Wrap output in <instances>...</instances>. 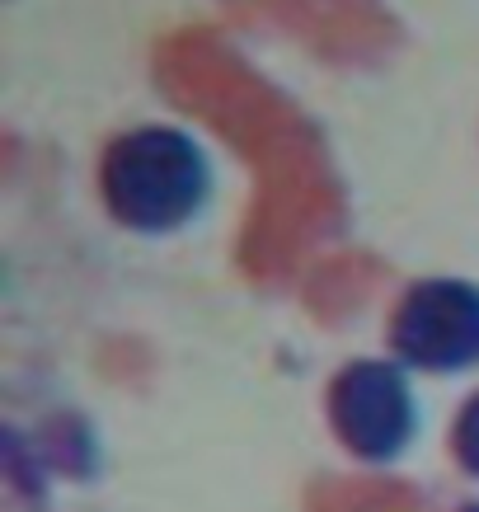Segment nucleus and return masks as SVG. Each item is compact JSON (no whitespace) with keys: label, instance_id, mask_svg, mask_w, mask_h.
<instances>
[{"label":"nucleus","instance_id":"nucleus-1","mask_svg":"<svg viewBox=\"0 0 479 512\" xmlns=\"http://www.w3.org/2000/svg\"><path fill=\"white\" fill-rule=\"evenodd\" d=\"M217 198V160L188 127L137 123L99 156V202L123 231L165 240L188 231Z\"/></svg>","mask_w":479,"mask_h":512},{"label":"nucleus","instance_id":"nucleus-2","mask_svg":"<svg viewBox=\"0 0 479 512\" xmlns=\"http://www.w3.org/2000/svg\"><path fill=\"white\" fill-rule=\"evenodd\" d=\"M329 433L362 466H395L423 433V404L414 376L395 357L343 362L325 395Z\"/></svg>","mask_w":479,"mask_h":512},{"label":"nucleus","instance_id":"nucleus-3","mask_svg":"<svg viewBox=\"0 0 479 512\" xmlns=\"http://www.w3.org/2000/svg\"><path fill=\"white\" fill-rule=\"evenodd\" d=\"M390 357L409 372L461 376L479 367V282L456 273L409 282L390 311Z\"/></svg>","mask_w":479,"mask_h":512},{"label":"nucleus","instance_id":"nucleus-4","mask_svg":"<svg viewBox=\"0 0 479 512\" xmlns=\"http://www.w3.org/2000/svg\"><path fill=\"white\" fill-rule=\"evenodd\" d=\"M451 461L461 466V475L479 480V390H470L456 409L451 423Z\"/></svg>","mask_w":479,"mask_h":512},{"label":"nucleus","instance_id":"nucleus-5","mask_svg":"<svg viewBox=\"0 0 479 512\" xmlns=\"http://www.w3.org/2000/svg\"><path fill=\"white\" fill-rule=\"evenodd\" d=\"M456 512H479V498H470V503H461Z\"/></svg>","mask_w":479,"mask_h":512}]
</instances>
